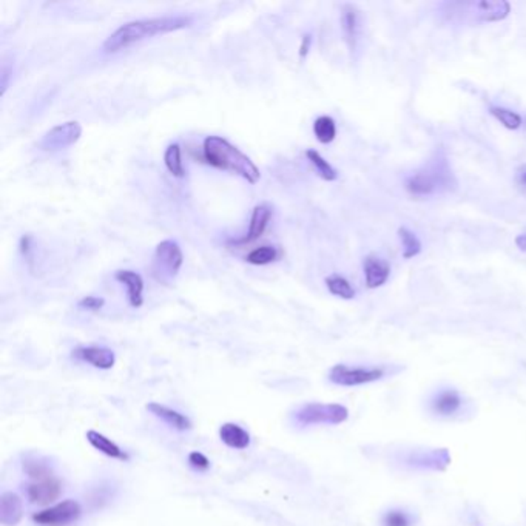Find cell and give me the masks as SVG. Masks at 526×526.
Returning a JSON list of instances; mask_svg holds the SVG:
<instances>
[{"mask_svg":"<svg viewBox=\"0 0 526 526\" xmlns=\"http://www.w3.org/2000/svg\"><path fill=\"white\" fill-rule=\"evenodd\" d=\"M192 25L193 19L188 16H162L132 21L120 25L115 33H111L102 44V50L107 55H115L147 39L190 28Z\"/></svg>","mask_w":526,"mask_h":526,"instance_id":"cell-1","label":"cell"},{"mask_svg":"<svg viewBox=\"0 0 526 526\" xmlns=\"http://www.w3.org/2000/svg\"><path fill=\"white\" fill-rule=\"evenodd\" d=\"M81 136H82L81 124L76 122V120H72V122H65L51 128V130L47 132V135L42 137L39 147L45 151L64 150L67 147H72L73 144L79 141Z\"/></svg>","mask_w":526,"mask_h":526,"instance_id":"cell-10","label":"cell"},{"mask_svg":"<svg viewBox=\"0 0 526 526\" xmlns=\"http://www.w3.org/2000/svg\"><path fill=\"white\" fill-rule=\"evenodd\" d=\"M310 45H312V36L310 34H304L303 40H301V47H299V57L304 59L309 53Z\"/></svg>","mask_w":526,"mask_h":526,"instance_id":"cell-33","label":"cell"},{"mask_svg":"<svg viewBox=\"0 0 526 526\" xmlns=\"http://www.w3.org/2000/svg\"><path fill=\"white\" fill-rule=\"evenodd\" d=\"M324 282H326L327 290H329L332 295L338 297V298L352 299V298H355V295H357L355 289L352 287V284L349 282V280L344 278L343 275L332 273L324 280Z\"/></svg>","mask_w":526,"mask_h":526,"instance_id":"cell-22","label":"cell"},{"mask_svg":"<svg viewBox=\"0 0 526 526\" xmlns=\"http://www.w3.org/2000/svg\"><path fill=\"white\" fill-rule=\"evenodd\" d=\"M187 460H188V464H190V467L198 472H204L210 468V460L207 459V455H204L200 451H193L188 454Z\"/></svg>","mask_w":526,"mask_h":526,"instance_id":"cell-30","label":"cell"},{"mask_svg":"<svg viewBox=\"0 0 526 526\" xmlns=\"http://www.w3.org/2000/svg\"><path fill=\"white\" fill-rule=\"evenodd\" d=\"M219 438L224 445L235 451H244L252 443V435L248 430L236 423H231V421L221 425Z\"/></svg>","mask_w":526,"mask_h":526,"instance_id":"cell-20","label":"cell"},{"mask_svg":"<svg viewBox=\"0 0 526 526\" xmlns=\"http://www.w3.org/2000/svg\"><path fill=\"white\" fill-rule=\"evenodd\" d=\"M204 159L209 166L226 170L246 179L248 184L255 185L261 179V171L256 164L238 147L230 144L221 136H209L204 141Z\"/></svg>","mask_w":526,"mask_h":526,"instance_id":"cell-3","label":"cell"},{"mask_svg":"<svg viewBox=\"0 0 526 526\" xmlns=\"http://www.w3.org/2000/svg\"><path fill=\"white\" fill-rule=\"evenodd\" d=\"M463 404L462 395L455 389H446L437 394L435 399L433 400V411L437 416L442 417H450L454 416L455 412H459Z\"/></svg>","mask_w":526,"mask_h":526,"instance_id":"cell-21","label":"cell"},{"mask_svg":"<svg viewBox=\"0 0 526 526\" xmlns=\"http://www.w3.org/2000/svg\"><path fill=\"white\" fill-rule=\"evenodd\" d=\"M363 269H365V280H366V286L369 289H377L382 287L383 284L389 280L391 275V265L387 263L384 258L378 256V255H369L365 263H363Z\"/></svg>","mask_w":526,"mask_h":526,"instance_id":"cell-16","label":"cell"},{"mask_svg":"<svg viewBox=\"0 0 526 526\" xmlns=\"http://www.w3.org/2000/svg\"><path fill=\"white\" fill-rule=\"evenodd\" d=\"M341 31L344 42H346L349 51L353 55L358 50L361 38V19L355 5L344 4L341 6Z\"/></svg>","mask_w":526,"mask_h":526,"instance_id":"cell-12","label":"cell"},{"mask_svg":"<svg viewBox=\"0 0 526 526\" xmlns=\"http://www.w3.org/2000/svg\"><path fill=\"white\" fill-rule=\"evenodd\" d=\"M82 517V505L74 498L44 508L31 515V520L38 526H70L79 522Z\"/></svg>","mask_w":526,"mask_h":526,"instance_id":"cell-7","label":"cell"},{"mask_svg":"<svg viewBox=\"0 0 526 526\" xmlns=\"http://www.w3.org/2000/svg\"><path fill=\"white\" fill-rule=\"evenodd\" d=\"M445 16L457 23H489L502 22L511 13L506 0H472V2L446 4Z\"/></svg>","mask_w":526,"mask_h":526,"instance_id":"cell-4","label":"cell"},{"mask_svg":"<svg viewBox=\"0 0 526 526\" xmlns=\"http://www.w3.org/2000/svg\"><path fill=\"white\" fill-rule=\"evenodd\" d=\"M85 437H87V442L94 447V450L99 451L103 455H107L108 459L119 460V462H130V455H128V452H125L122 447L116 445L113 440H110L107 435L98 433V430L90 429L87 430Z\"/></svg>","mask_w":526,"mask_h":526,"instance_id":"cell-19","label":"cell"},{"mask_svg":"<svg viewBox=\"0 0 526 526\" xmlns=\"http://www.w3.org/2000/svg\"><path fill=\"white\" fill-rule=\"evenodd\" d=\"M30 239L31 238L27 235V236H23L22 241H21V250H22L23 253H27L28 250H30Z\"/></svg>","mask_w":526,"mask_h":526,"instance_id":"cell-35","label":"cell"},{"mask_svg":"<svg viewBox=\"0 0 526 526\" xmlns=\"http://www.w3.org/2000/svg\"><path fill=\"white\" fill-rule=\"evenodd\" d=\"M73 358L101 370H108L116 365V353L105 346H79L73 350Z\"/></svg>","mask_w":526,"mask_h":526,"instance_id":"cell-11","label":"cell"},{"mask_svg":"<svg viewBox=\"0 0 526 526\" xmlns=\"http://www.w3.org/2000/svg\"><path fill=\"white\" fill-rule=\"evenodd\" d=\"M349 418V411L343 404L336 403H307L299 406L292 413L293 423L299 428H307L314 425H331L336 426L344 423Z\"/></svg>","mask_w":526,"mask_h":526,"instance_id":"cell-5","label":"cell"},{"mask_svg":"<svg viewBox=\"0 0 526 526\" xmlns=\"http://www.w3.org/2000/svg\"><path fill=\"white\" fill-rule=\"evenodd\" d=\"M25 506L19 494L5 491L0 496V523L4 526H17L23 519Z\"/></svg>","mask_w":526,"mask_h":526,"instance_id":"cell-14","label":"cell"},{"mask_svg":"<svg viewBox=\"0 0 526 526\" xmlns=\"http://www.w3.org/2000/svg\"><path fill=\"white\" fill-rule=\"evenodd\" d=\"M386 370L383 367H363V366H348V365H335L329 370V382L336 386L353 387L361 384H369L382 380Z\"/></svg>","mask_w":526,"mask_h":526,"instance_id":"cell-8","label":"cell"},{"mask_svg":"<svg viewBox=\"0 0 526 526\" xmlns=\"http://www.w3.org/2000/svg\"><path fill=\"white\" fill-rule=\"evenodd\" d=\"M147 411H150L154 417L159 418L164 423L168 425L171 429L179 430V433H185V430L192 429V420L188 418L184 413H181L179 411L166 406V404H161L156 401H151L147 404Z\"/></svg>","mask_w":526,"mask_h":526,"instance_id":"cell-15","label":"cell"},{"mask_svg":"<svg viewBox=\"0 0 526 526\" xmlns=\"http://www.w3.org/2000/svg\"><path fill=\"white\" fill-rule=\"evenodd\" d=\"M164 164H166L167 170L175 178H184L185 168L183 162V151H181L179 144H170L166 153H164Z\"/></svg>","mask_w":526,"mask_h":526,"instance_id":"cell-23","label":"cell"},{"mask_svg":"<svg viewBox=\"0 0 526 526\" xmlns=\"http://www.w3.org/2000/svg\"><path fill=\"white\" fill-rule=\"evenodd\" d=\"M25 497L28 502L34 506H42L48 508L55 505L59 497L62 496V481L57 477H51L47 480H39V481H28L23 488Z\"/></svg>","mask_w":526,"mask_h":526,"instance_id":"cell-9","label":"cell"},{"mask_svg":"<svg viewBox=\"0 0 526 526\" xmlns=\"http://www.w3.org/2000/svg\"><path fill=\"white\" fill-rule=\"evenodd\" d=\"M514 179H515L517 187H519L522 192H526V164H523V166H520L515 170Z\"/></svg>","mask_w":526,"mask_h":526,"instance_id":"cell-32","label":"cell"},{"mask_svg":"<svg viewBox=\"0 0 526 526\" xmlns=\"http://www.w3.org/2000/svg\"><path fill=\"white\" fill-rule=\"evenodd\" d=\"M277 258H278L277 247L261 246V247L253 248L252 252H250L246 256V261L248 264H253V265H267V264L273 263L275 260H277Z\"/></svg>","mask_w":526,"mask_h":526,"instance_id":"cell-28","label":"cell"},{"mask_svg":"<svg viewBox=\"0 0 526 526\" xmlns=\"http://www.w3.org/2000/svg\"><path fill=\"white\" fill-rule=\"evenodd\" d=\"M103 304H105V299L101 298V297H84L82 299H79V303H77V306H79V309H84V310H91V312H98V310H101L103 307Z\"/></svg>","mask_w":526,"mask_h":526,"instance_id":"cell-31","label":"cell"},{"mask_svg":"<svg viewBox=\"0 0 526 526\" xmlns=\"http://www.w3.org/2000/svg\"><path fill=\"white\" fill-rule=\"evenodd\" d=\"M272 215H273V210L269 204L263 202V204L255 205L252 210V217H250V222H248V231L246 234V236L235 239L234 244L243 246V244H250V243H253V241L260 239L264 235L267 227H269Z\"/></svg>","mask_w":526,"mask_h":526,"instance_id":"cell-13","label":"cell"},{"mask_svg":"<svg viewBox=\"0 0 526 526\" xmlns=\"http://www.w3.org/2000/svg\"><path fill=\"white\" fill-rule=\"evenodd\" d=\"M314 135L320 144H331L336 137V124L331 116H320L314 122Z\"/></svg>","mask_w":526,"mask_h":526,"instance_id":"cell-25","label":"cell"},{"mask_svg":"<svg viewBox=\"0 0 526 526\" xmlns=\"http://www.w3.org/2000/svg\"><path fill=\"white\" fill-rule=\"evenodd\" d=\"M515 246L523 250V252H526V234L515 236Z\"/></svg>","mask_w":526,"mask_h":526,"instance_id":"cell-34","label":"cell"},{"mask_svg":"<svg viewBox=\"0 0 526 526\" xmlns=\"http://www.w3.org/2000/svg\"><path fill=\"white\" fill-rule=\"evenodd\" d=\"M115 278L127 287L128 303L133 309H139L144 304V280L135 270H118Z\"/></svg>","mask_w":526,"mask_h":526,"instance_id":"cell-17","label":"cell"},{"mask_svg":"<svg viewBox=\"0 0 526 526\" xmlns=\"http://www.w3.org/2000/svg\"><path fill=\"white\" fill-rule=\"evenodd\" d=\"M184 264L181 246L173 239H166L158 244L153 256V277L158 281L175 278Z\"/></svg>","mask_w":526,"mask_h":526,"instance_id":"cell-6","label":"cell"},{"mask_svg":"<svg viewBox=\"0 0 526 526\" xmlns=\"http://www.w3.org/2000/svg\"><path fill=\"white\" fill-rule=\"evenodd\" d=\"M399 236L403 246V258L404 260H411V258H416L421 252V241L418 236L411 231L406 227L399 229Z\"/></svg>","mask_w":526,"mask_h":526,"instance_id":"cell-26","label":"cell"},{"mask_svg":"<svg viewBox=\"0 0 526 526\" xmlns=\"http://www.w3.org/2000/svg\"><path fill=\"white\" fill-rule=\"evenodd\" d=\"M404 188L413 198H433L454 192L457 178L446 154L440 150L423 167L404 179Z\"/></svg>","mask_w":526,"mask_h":526,"instance_id":"cell-2","label":"cell"},{"mask_svg":"<svg viewBox=\"0 0 526 526\" xmlns=\"http://www.w3.org/2000/svg\"><path fill=\"white\" fill-rule=\"evenodd\" d=\"M489 113L503 127H506L508 130H517V128H520L523 124V119L519 113H515V111L508 110L505 107H491Z\"/></svg>","mask_w":526,"mask_h":526,"instance_id":"cell-27","label":"cell"},{"mask_svg":"<svg viewBox=\"0 0 526 526\" xmlns=\"http://www.w3.org/2000/svg\"><path fill=\"white\" fill-rule=\"evenodd\" d=\"M306 158L309 159L310 164H312L314 168L316 170L318 176H320L321 179L327 181V183H332V181L338 179V171H336V168L332 167L331 164L327 162L316 150H314V149L307 150Z\"/></svg>","mask_w":526,"mask_h":526,"instance_id":"cell-24","label":"cell"},{"mask_svg":"<svg viewBox=\"0 0 526 526\" xmlns=\"http://www.w3.org/2000/svg\"><path fill=\"white\" fill-rule=\"evenodd\" d=\"M21 464H22L23 474L28 477L30 481H39V480L56 477L53 464L50 463L47 457L34 455V454L25 455Z\"/></svg>","mask_w":526,"mask_h":526,"instance_id":"cell-18","label":"cell"},{"mask_svg":"<svg viewBox=\"0 0 526 526\" xmlns=\"http://www.w3.org/2000/svg\"><path fill=\"white\" fill-rule=\"evenodd\" d=\"M383 526H411V517L401 510L387 511L383 517Z\"/></svg>","mask_w":526,"mask_h":526,"instance_id":"cell-29","label":"cell"}]
</instances>
